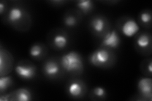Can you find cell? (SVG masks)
<instances>
[{"label":"cell","instance_id":"8fae6325","mask_svg":"<svg viewBox=\"0 0 152 101\" xmlns=\"http://www.w3.org/2000/svg\"><path fill=\"white\" fill-rule=\"evenodd\" d=\"M16 99L19 101H28L31 100V94L26 89H20L16 92Z\"/></svg>","mask_w":152,"mask_h":101},{"label":"cell","instance_id":"9c48e42d","mask_svg":"<svg viewBox=\"0 0 152 101\" xmlns=\"http://www.w3.org/2000/svg\"><path fill=\"white\" fill-rule=\"evenodd\" d=\"M91 26L93 30L97 33H102L105 28L106 23L102 17H95L91 20Z\"/></svg>","mask_w":152,"mask_h":101},{"label":"cell","instance_id":"30bf717a","mask_svg":"<svg viewBox=\"0 0 152 101\" xmlns=\"http://www.w3.org/2000/svg\"><path fill=\"white\" fill-rule=\"evenodd\" d=\"M23 16L22 10L18 7L12 8L8 13V20L11 23H15L20 20Z\"/></svg>","mask_w":152,"mask_h":101},{"label":"cell","instance_id":"3957f363","mask_svg":"<svg viewBox=\"0 0 152 101\" xmlns=\"http://www.w3.org/2000/svg\"><path fill=\"white\" fill-rule=\"evenodd\" d=\"M36 70L31 65H18L15 67V73L22 79L30 80L34 77Z\"/></svg>","mask_w":152,"mask_h":101},{"label":"cell","instance_id":"5b68a950","mask_svg":"<svg viewBox=\"0 0 152 101\" xmlns=\"http://www.w3.org/2000/svg\"><path fill=\"white\" fill-rule=\"evenodd\" d=\"M140 30V27L137 22L132 19L127 20L123 24L122 27V32L123 34L127 37L134 36Z\"/></svg>","mask_w":152,"mask_h":101},{"label":"cell","instance_id":"52a82bcc","mask_svg":"<svg viewBox=\"0 0 152 101\" xmlns=\"http://www.w3.org/2000/svg\"><path fill=\"white\" fill-rule=\"evenodd\" d=\"M43 70L46 75L54 76L59 73L60 67L56 62L53 61H48L45 64Z\"/></svg>","mask_w":152,"mask_h":101},{"label":"cell","instance_id":"e0dca14e","mask_svg":"<svg viewBox=\"0 0 152 101\" xmlns=\"http://www.w3.org/2000/svg\"><path fill=\"white\" fill-rule=\"evenodd\" d=\"M64 22L66 26L72 27L75 25L76 23H77V20H76L75 18L73 16H67L65 18Z\"/></svg>","mask_w":152,"mask_h":101},{"label":"cell","instance_id":"8992f818","mask_svg":"<svg viewBox=\"0 0 152 101\" xmlns=\"http://www.w3.org/2000/svg\"><path fill=\"white\" fill-rule=\"evenodd\" d=\"M151 79L148 78H141L137 84V87L141 94L145 97L151 98Z\"/></svg>","mask_w":152,"mask_h":101},{"label":"cell","instance_id":"277c9868","mask_svg":"<svg viewBox=\"0 0 152 101\" xmlns=\"http://www.w3.org/2000/svg\"><path fill=\"white\" fill-rule=\"evenodd\" d=\"M120 43L121 40L118 33L115 31H112L108 32L104 36L102 44L103 46H106L108 47L113 48V49H115V48H117L118 46L120 45Z\"/></svg>","mask_w":152,"mask_h":101},{"label":"cell","instance_id":"7a4b0ae2","mask_svg":"<svg viewBox=\"0 0 152 101\" xmlns=\"http://www.w3.org/2000/svg\"><path fill=\"white\" fill-rule=\"evenodd\" d=\"M110 59V52L105 49H98L90 56V62L96 66L105 65Z\"/></svg>","mask_w":152,"mask_h":101},{"label":"cell","instance_id":"ffe728a7","mask_svg":"<svg viewBox=\"0 0 152 101\" xmlns=\"http://www.w3.org/2000/svg\"><path fill=\"white\" fill-rule=\"evenodd\" d=\"M4 4H3V3L0 4V13H1V14L3 13V11H4Z\"/></svg>","mask_w":152,"mask_h":101},{"label":"cell","instance_id":"6da1fadb","mask_svg":"<svg viewBox=\"0 0 152 101\" xmlns=\"http://www.w3.org/2000/svg\"><path fill=\"white\" fill-rule=\"evenodd\" d=\"M61 65L66 71L69 72L80 71L83 67L80 56L74 51L69 52L61 57Z\"/></svg>","mask_w":152,"mask_h":101},{"label":"cell","instance_id":"ba28073f","mask_svg":"<svg viewBox=\"0 0 152 101\" xmlns=\"http://www.w3.org/2000/svg\"><path fill=\"white\" fill-rule=\"evenodd\" d=\"M83 86L78 81H74L69 85L68 92L72 97H77L81 95L83 92Z\"/></svg>","mask_w":152,"mask_h":101},{"label":"cell","instance_id":"5bb4252c","mask_svg":"<svg viewBox=\"0 0 152 101\" xmlns=\"http://www.w3.org/2000/svg\"><path fill=\"white\" fill-rule=\"evenodd\" d=\"M77 7L81 10L83 12L87 13L90 12L93 8V3L89 0L86 1H80L77 3Z\"/></svg>","mask_w":152,"mask_h":101},{"label":"cell","instance_id":"ac0fdd59","mask_svg":"<svg viewBox=\"0 0 152 101\" xmlns=\"http://www.w3.org/2000/svg\"><path fill=\"white\" fill-rule=\"evenodd\" d=\"M141 21L143 23H148L151 21V13L147 12H142L140 15Z\"/></svg>","mask_w":152,"mask_h":101},{"label":"cell","instance_id":"44dd1931","mask_svg":"<svg viewBox=\"0 0 152 101\" xmlns=\"http://www.w3.org/2000/svg\"><path fill=\"white\" fill-rule=\"evenodd\" d=\"M148 67H149V71L151 72V62H150V65H149Z\"/></svg>","mask_w":152,"mask_h":101},{"label":"cell","instance_id":"9a60e30c","mask_svg":"<svg viewBox=\"0 0 152 101\" xmlns=\"http://www.w3.org/2000/svg\"><path fill=\"white\" fill-rule=\"evenodd\" d=\"M12 84V78L10 76H2L0 78V90L1 92L7 90Z\"/></svg>","mask_w":152,"mask_h":101},{"label":"cell","instance_id":"4fadbf2b","mask_svg":"<svg viewBox=\"0 0 152 101\" xmlns=\"http://www.w3.org/2000/svg\"><path fill=\"white\" fill-rule=\"evenodd\" d=\"M151 39L148 35H147L146 33H143L141 34L138 37L137 39V44L140 47L144 49L148 47L150 44Z\"/></svg>","mask_w":152,"mask_h":101},{"label":"cell","instance_id":"d6986e66","mask_svg":"<svg viewBox=\"0 0 152 101\" xmlns=\"http://www.w3.org/2000/svg\"><path fill=\"white\" fill-rule=\"evenodd\" d=\"M93 92L95 95H96L98 97H103L106 95L105 90L101 86H97L93 90Z\"/></svg>","mask_w":152,"mask_h":101},{"label":"cell","instance_id":"2e32d148","mask_svg":"<svg viewBox=\"0 0 152 101\" xmlns=\"http://www.w3.org/2000/svg\"><path fill=\"white\" fill-rule=\"evenodd\" d=\"M30 55L34 57H39L42 53V47L39 44L33 45L29 51Z\"/></svg>","mask_w":152,"mask_h":101},{"label":"cell","instance_id":"7c38bea8","mask_svg":"<svg viewBox=\"0 0 152 101\" xmlns=\"http://www.w3.org/2000/svg\"><path fill=\"white\" fill-rule=\"evenodd\" d=\"M54 44L58 49H63L68 43V39L65 35L58 34L56 35L53 39Z\"/></svg>","mask_w":152,"mask_h":101}]
</instances>
